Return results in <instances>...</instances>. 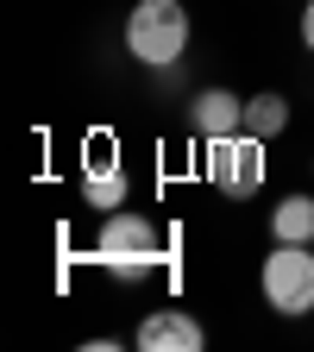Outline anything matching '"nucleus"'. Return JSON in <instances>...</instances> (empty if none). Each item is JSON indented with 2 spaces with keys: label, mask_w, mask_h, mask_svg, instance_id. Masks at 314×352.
Segmentation results:
<instances>
[{
  "label": "nucleus",
  "mask_w": 314,
  "mask_h": 352,
  "mask_svg": "<svg viewBox=\"0 0 314 352\" xmlns=\"http://www.w3.org/2000/svg\"><path fill=\"white\" fill-rule=\"evenodd\" d=\"M132 340H139V352H201L208 346V327L189 315V308H151Z\"/></svg>",
  "instance_id": "5"
},
{
  "label": "nucleus",
  "mask_w": 314,
  "mask_h": 352,
  "mask_svg": "<svg viewBox=\"0 0 314 352\" xmlns=\"http://www.w3.org/2000/svg\"><path fill=\"white\" fill-rule=\"evenodd\" d=\"M201 170L220 195H258L264 189V139H251V132L201 139Z\"/></svg>",
  "instance_id": "3"
},
{
  "label": "nucleus",
  "mask_w": 314,
  "mask_h": 352,
  "mask_svg": "<svg viewBox=\"0 0 314 352\" xmlns=\"http://www.w3.org/2000/svg\"><path fill=\"white\" fill-rule=\"evenodd\" d=\"M302 44H308V51H314V0H308V7H302Z\"/></svg>",
  "instance_id": "10"
},
{
  "label": "nucleus",
  "mask_w": 314,
  "mask_h": 352,
  "mask_svg": "<svg viewBox=\"0 0 314 352\" xmlns=\"http://www.w3.org/2000/svg\"><path fill=\"white\" fill-rule=\"evenodd\" d=\"M245 132H251V139H264V145H271L277 132H289V101L277 95V88L245 95Z\"/></svg>",
  "instance_id": "9"
},
{
  "label": "nucleus",
  "mask_w": 314,
  "mask_h": 352,
  "mask_svg": "<svg viewBox=\"0 0 314 352\" xmlns=\"http://www.w3.org/2000/svg\"><path fill=\"white\" fill-rule=\"evenodd\" d=\"M258 289H264V302H271L277 315H289V321L314 315V252L277 239L271 258H264V271H258Z\"/></svg>",
  "instance_id": "2"
},
{
  "label": "nucleus",
  "mask_w": 314,
  "mask_h": 352,
  "mask_svg": "<svg viewBox=\"0 0 314 352\" xmlns=\"http://www.w3.org/2000/svg\"><path fill=\"white\" fill-rule=\"evenodd\" d=\"M189 7L183 0H139L126 13V57L145 69H170L176 57L189 51Z\"/></svg>",
  "instance_id": "1"
},
{
  "label": "nucleus",
  "mask_w": 314,
  "mask_h": 352,
  "mask_svg": "<svg viewBox=\"0 0 314 352\" xmlns=\"http://www.w3.org/2000/svg\"><path fill=\"white\" fill-rule=\"evenodd\" d=\"M189 126L195 139H227V132H245V101L233 88H201L189 101Z\"/></svg>",
  "instance_id": "6"
},
{
  "label": "nucleus",
  "mask_w": 314,
  "mask_h": 352,
  "mask_svg": "<svg viewBox=\"0 0 314 352\" xmlns=\"http://www.w3.org/2000/svg\"><path fill=\"white\" fill-rule=\"evenodd\" d=\"M107 151H113V145L95 139V157L82 164V195H88V208H107V214H113V208H126V170H120Z\"/></svg>",
  "instance_id": "7"
},
{
  "label": "nucleus",
  "mask_w": 314,
  "mask_h": 352,
  "mask_svg": "<svg viewBox=\"0 0 314 352\" xmlns=\"http://www.w3.org/2000/svg\"><path fill=\"white\" fill-rule=\"evenodd\" d=\"M271 239L283 245H314V195H283L271 208Z\"/></svg>",
  "instance_id": "8"
},
{
  "label": "nucleus",
  "mask_w": 314,
  "mask_h": 352,
  "mask_svg": "<svg viewBox=\"0 0 314 352\" xmlns=\"http://www.w3.org/2000/svg\"><path fill=\"white\" fill-rule=\"evenodd\" d=\"M95 252L107 264H120V271H145V264L164 252V233L151 227L145 214H132V208H113L101 220V233H95Z\"/></svg>",
  "instance_id": "4"
}]
</instances>
